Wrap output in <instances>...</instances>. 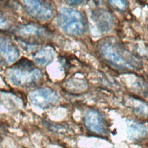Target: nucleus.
<instances>
[{"label":"nucleus","mask_w":148,"mask_h":148,"mask_svg":"<svg viewBox=\"0 0 148 148\" xmlns=\"http://www.w3.org/2000/svg\"><path fill=\"white\" fill-rule=\"evenodd\" d=\"M68 3L71 5H77L82 3L84 0H65Z\"/></svg>","instance_id":"4468645a"},{"label":"nucleus","mask_w":148,"mask_h":148,"mask_svg":"<svg viewBox=\"0 0 148 148\" xmlns=\"http://www.w3.org/2000/svg\"><path fill=\"white\" fill-rule=\"evenodd\" d=\"M147 134L146 127L134 120H129L127 123V134L128 138L133 140H138L144 138Z\"/></svg>","instance_id":"1a4fd4ad"},{"label":"nucleus","mask_w":148,"mask_h":148,"mask_svg":"<svg viewBox=\"0 0 148 148\" xmlns=\"http://www.w3.org/2000/svg\"><path fill=\"white\" fill-rule=\"evenodd\" d=\"M97 48L103 60L116 68L134 70L140 65L139 60L114 38L103 39L98 43Z\"/></svg>","instance_id":"f257e3e1"},{"label":"nucleus","mask_w":148,"mask_h":148,"mask_svg":"<svg viewBox=\"0 0 148 148\" xmlns=\"http://www.w3.org/2000/svg\"><path fill=\"white\" fill-rule=\"evenodd\" d=\"M94 20L98 28L102 32L110 31L113 26V18L109 12L105 10H98L95 12Z\"/></svg>","instance_id":"0eeeda50"},{"label":"nucleus","mask_w":148,"mask_h":148,"mask_svg":"<svg viewBox=\"0 0 148 148\" xmlns=\"http://www.w3.org/2000/svg\"><path fill=\"white\" fill-rule=\"evenodd\" d=\"M57 24L65 33L73 36L83 35L86 29V20L78 10L68 7H62L57 16Z\"/></svg>","instance_id":"f03ea898"},{"label":"nucleus","mask_w":148,"mask_h":148,"mask_svg":"<svg viewBox=\"0 0 148 148\" xmlns=\"http://www.w3.org/2000/svg\"><path fill=\"white\" fill-rule=\"evenodd\" d=\"M27 12L32 17L39 20H48L53 15L52 6L44 0H23Z\"/></svg>","instance_id":"39448f33"},{"label":"nucleus","mask_w":148,"mask_h":148,"mask_svg":"<svg viewBox=\"0 0 148 148\" xmlns=\"http://www.w3.org/2000/svg\"><path fill=\"white\" fill-rule=\"evenodd\" d=\"M0 55L8 64L15 62L19 57L18 49L9 39L0 37Z\"/></svg>","instance_id":"423d86ee"},{"label":"nucleus","mask_w":148,"mask_h":148,"mask_svg":"<svg viewBox=\"0 0 148 148\" xmlns=\"http://www.w3.org/2000/svg\"><path fill=\"white\" fill-rule=\"evenodd\" d=\"M132 108L138 114L142 116H148V105L137 99L132 100Z\"/></svg>","instance_id":"9b49d317"},{"label":"nucleus","mask_w":148,"mask_h":148,"mask_svg":"<svg viewBox=\"0 0 148 148\" xmlns=\"http://www.w3.org/2000/svg\"></svg>","instance_id":"2eb2a0df"},{"label":"nucleus","mask_w":148,"mask_h":148,"mask_svg":"<svg viewBox=\"0 0 148 148\" xmlns=\"http://www.w3.org/2000/svg\"><path fill=\"white\" fill-rule=\"evenodd\" d=\"M21 32L25 34L39 35V34H42V30L39 27L35 26L34 25L29 24V25H27L24 26L21 28Z\"/></svg>","instance_id":"f8f14e48"},{"label":"nucleus","mask_w":148,"mask_h":148,"mask_svg":"<svg viewBox=\"0 0 148 148\" xmlns=\"http://www.w3.org/2000/svg\"><path fill=\"white\" fill-rule=\"evenodd\" d=\"M28 98L33 105L41 109L53 106L59 100L56 92L50 88H40L33 90L29 93Z\"/></svg>","instance_id":"20e7f679"},{"label":"nucleus","mask_w":148,"mask_h":148,"mask_svg":"<svg viewBox=\"0 0 148 148\" xmlns=\"http://www.w3.org/2000/svg\"><path fill=\"white\" fill-rule=\"evenodd\" d=\"M84 123L87 129L94 133L101 134L103 131L99 114L94 110H90L86 112L84 117Z\"/></svg>","instance_id":"6e6552de"},{"label":"nucleus","mask_w":148,"mask_h":148,"mask_svg":"<svg viewBox=\"0 0 148 148\" xmlns=\"http://www.w3.org/2000/svg\"><path fill=\"white\" fill-rule=\"evenodd\" d=\"M54 50L49 46L43 47L36 51L33 58L34 61L39 65H46L52 62L54 58Z\"/></svg>","instance_id":"9d476101"},{"label":"nucleus","mask_w":148,"mask_h":148,"mask_svg":"<svg viewBox=\"0 0 148 148\" xmlns=\"http://www.w3.org/2000/svg\"><path fill=\"white\" fill-rule=\"evenodd\" d=\"M24 66L12 68L8 72L9 81L15 86H28L37 82L42 77V73L39 69L30 67L28 64Z\"/></svg>","instance_id":"7ed1b4c3"},{"label":"nucleus","mask_w":148,"mask_h":148,"mask_svg":"<svg viewBox=\"0 0 148 148\" xmlns=\"http://www.w3.org/2000/svg\"><path fill=\"white\" fill-rule=\"evenodd\" d=\"M109 4L119 10H125L128 6L127 0H108Z\"/></svg>","instance_id":"ddd939ff"}]
</instances>
